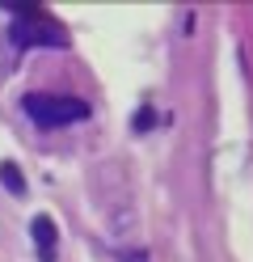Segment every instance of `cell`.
Returning <instances> with one entry per match:
<instances>
[{"mask_svg":"<svg viewBox=\"0 0 253 262\" xmlns=\"http://www.w3.org/2000/svg\"><path fill=\"white\" fill-rule=\"evenodd\" d=\"M21 114L42 127V131H59V127H76L93 114V106L76 93H26L21 97Z\"/></svg>","mask_w":253,"mask_h":262,"instance_id":"cell-1","label":"cell"},{"mask_svg":"<svg viewBox=\"0 0 253 262\" xmlns=\"http://www.w3.org/2000/svg\"><path fill=\"white\" fill-rule=\"evenodd\" d=\"M13 13V26H9V42L13 51H30V47H67V30L51 17L47 9L38 5H17Z\"/></svg>","mask_w":253,"mask_h":262,"instance_id":"cell-2","label":"cell"},{"mask_svg":"<svg viewBox=\"0 0 253 262\" xmlns=\"http://www.w3.org/2000/svg\"><path fill=\"white\" fill-rule=\"evenodd\" d=\"M30 241H34L38 262H55L59 258V224L51 216H34L30 220Z\"/></svg>","mask_w":253,"mask_h":262,"instance_id":"cell-3","label":"cell"},{"mask_svg":"<svg viewBox=\"0 0 253 262\" xmlns=\"http://www.w3.org/2000/svg\"><path fill=\"white\" fill-rule=\"evenodd\" d=\"M0 186L21 199V194H26V173H21V165H13V161H0Z\"/></svg>","mask_w":253,"mask_h":262,"instance_id":"cell-4","label":"cell"},{"mask_svg":"<svg viewBox=\"0 0 253 262\" xmlns=\"http://www.w3.org/2000/svg\"><path fill=\"white\" fill-rule=\"evenodd\" d=\"M152 127H156V110H152V106H140L131 114V131H135V136H144V131H152Z\"/></svg>","mask_w":253,"mask_h":262,"instance_id":"cell-5","label":"cell"},{"mask_svg":"<svg viewBox=\"0 0 253 262\" xmlns=\"http://www.w3.org/2000/svg\"><path fill=\"white\" fill-rule=\"evenodd\" d=\"M118 262H148L144 250H118Z\"/></svg>","mask_w":253,"mask_h":262,"instance_id":"cell-6","label":"cell"}]
</instances>
